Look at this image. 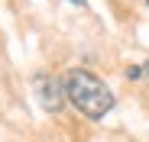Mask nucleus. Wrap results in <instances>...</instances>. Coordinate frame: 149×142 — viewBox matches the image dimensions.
Masks as SVG:
<instances>
[{"mask_svg": "<svg viewBox=\"0 0 149 142\" xmlns=\"http://www.w3.org/2000/svg\"><path fill=\"white\" fill-rule=\"evenodd\" d=\"M143 81L149 84V58H146V65H143Z\"/></svg>", "mask_w": 149, "mask_h": 142, "instance_id": "7ed1b4c3", "label": "nucleus"}, {"mask_svg": "<svg viewBox=\"0 0 149 142\" xmlns=\"http://www.w3.org/2000/svg\"><path fill=\"white\" fill-rule=\"evenodd\" d=\"M68 3H78V7H84V0H68Z\"/></svg>", "mask_w": 149, "mask_h": 142, "instance_id": "20e7f679", "label": "nucleus"}, {"mask_svg": "<svg viewBox=\"0 0 149 142\" xmlns=\"http://www.w3.org/2000/svg\"><path fill=\"white\" fill-rule=\"evenodd\" d=\"M36 97H39V103H42L49 113H58L62 103H65V87H62V81H55V78L39 74V78H36Z\"/></svg>", "mask_w": 149, "mask_h": 142, "instance_id": "f03ea898", "label": "nucleus"}, {"mask_svg": "<svg viewBox=\"0 0 149 142\" xmlns=\"http://www.w3.org/2000/svg\"><path fill=\"white\" fill-rule=\"evenodd\" d=\"M146 3H149V0H146Z\"/></svg>", "mask_w": 149, "mask_h": 142, "instance_id": "39448f33", "label": "nucleus"}, {"mask_svg": "<svg viewBox=\"0 0 149 142\" xmlns=\"http://www.w3.org/2000/svg\"><path fill=\"white\" fill-rule=\"evenodd\" d=\"M62 87H65V97L78 107L88 120H101V116H107L113 110V103H117L113 94H110V87L97 74L84 71V68H71L68 74L62 78Z\"/></svg>", "mask_w": 149, "mask_h": 142, "instance_id": "f257e3e1", "label": "nucleus"}]
</instances>
